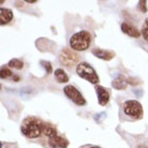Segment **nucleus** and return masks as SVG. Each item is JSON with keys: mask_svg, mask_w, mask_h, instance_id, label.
I'll return each instance as SVG.
<instances>
[{"mask_svg": "<svg viewBox=\"0 0 148 148\" xmlns=\"http://www.w3.org/2000/svg\"><path fill=\"white\" fill-rule=\"evenodd\" d=\"M91 44V36L88 31L82 30L70 38V47L74 51H86Z\"/></svg>", "mask_w": 148, "mask_h": 148, "instance_id": "f257e3e1", "label": "nucleus"}, {"mask_svg": "<svg viewBox=\"0 0 148 148\" xmlns=\"http://www.w3.org/2000/svg\"><path fill=\"white\" fill-rule=\"evenodd\" d=\"M42 128H43V123L38 121L36 119H27L24 121L21 131L23 132L24 135H26L29 138H37L42 134Z\"/></svg>", "mask_w": 148, "mask_h": 148, "instance_id": "f03ea898", "label": "nucleus"}, {"mask_svg": "<svg viewBox=\"0 0 148 148\" xmlns=\"http://www.w3.org/2000/svg\"><path fill=\"white\" fill-rule=\"evenodd\" d=\"M76 73L78 76L88 81L91 84H98L99 83V76L96 73V71L89 63L79 62L76 67Z\"/></svg>", "mask_w": 148, "mask_h": 148, "instance_id": "7ed1b4c3", "label": "nucleus"}, {"mask_svg": "<svg viewBox=\"0 0 148 148\" xmlns=\"http://www.w3.org/2000/svg\"><path fill=\"white\" fill-rule=\"evenodd\" d=\"M123 112L127 116L133 119H140L143 116V108L140 102L135 100H129L123 103Z\"/></svg>", "mask_w": 148, "mask_h": 148, "instance_id": "20e7f679", "label": "nucleus"}, {"mask_svg": "<svg viewBox=\"0 0 148 148\" xmlns=\"http://www.w3.org/2000/svg\"><path fill=\"white\" fill-rule=\"evenodd\" d=\"M60 62L66 67H73L79 61V55L77 53L71 51L70 48H64L59 56Z\"/></svg>", "mask_w": 148, "mask_h": 148, "instance_id": "39448f33", "label": "nucleus"}, {"mask_svg": "<svg viewBox=\"0 0 148 148\" xmlns=\"http://www.w3.org/2000/svg\"><path fill=\"white\" fill-rule=\"evenodd\" d=\"M63 92H64V95H66L72 102H74V103L79 105V106H83V105L86 104L85 98L83 97V95H82L74 86H72V85L66 86V87L63 88Z\"/></svg>", "mask_w": 148, "mask_h": 148, "instance_id": "423d86ee", "label": "nucleus"}, {"mask_svg": "<svg viewBox=\"0 0 148 148\" xmlns=\"http://www.w3.org/2000/svg\"><path fill=\"white\" fill-rule=\"evenodd\" d=\"M96 92L97 96H98L99 104L102 105V106H105L108 103V101H110V93H108V91L102 86H97Z\"/></svg>", "mask_w": 148, "mask_h": 148, "instance_id": "0eeeda50", "label": "nucleus"}, {"mask_svg": "<svg viewBox=\"0 0 148 148\" xmlns=\"http://www.w3.org/2000/svg\"><path fill=\"white\" fill-rule=\"evenodd\" d=\"M92 54L96 57L103 60H111L115 57V53L113 51H106V49H101V48H93Z\"/></svg>", "mask_w": 148, "mask_h": 148, "instance_id": "6e6552de", "label": "nucleus"}, {"mask_svg": "<svg viewBox=\"0 0 148 148\" xmlns=\"http://www.w3.org/2000/svg\"><path fill=\"white\" fill-rule=\"evenodd\" d=\"M48 145L52 148H67L68 145H69V142H68L66 138H63V137L57 135V136H55V137L49 138Z\"/></svg>", "mask_w": 148, "mask_h": 148, "instance_id": "1a4fd4ad", "label": "nucleus"}, {"mask_svg": "<svg viewBox=\"0 0 148 148\" xmlns=\"http://www.w3.org/2000/svg\"><path fill=\"white\" fill-rule=\"evenodd\" d=\"M121 30H122V32H125L126 34H128L129 37H132V38L141 37V32H140L135 27L132 26V25H130V24H128V23H122Z\"/></svg>", "mask_w": 148, "mask_h": 148, "instance_id": "9d476101", "label": "nucleus"}, {"mask_svg": "<svg viewBox=\"0 0 148 148\" xmlns=\"http://www.w3.org/2000/svg\"><path fill=\"white\" fill-rule=\"evenodd\" d=\"M13 18V13L10 9H4L1 8L0 9V21H1V25H7L11 22Z\"/></svg>", "mask_w": 148, "mask_h": 148, "instance_id": "9b49d317", "label": "nucleus"}, {"mask_svg": "<svg viewBox=\"0 0 148 148\" xmlns=\"http://www.w3.org/2000/svg\"><path fill=\"white\" fill-rule=\"evenodd\" d=\"M127 85H128V81H126L122 76H118L117 78H115L114 81L112 82V86L117 90H122L126 89Z\"/></svg>", "mask_w": 148, "mask_h": 148, "instance_id": "f8f14e48", "label": "nucleus"}, {"mask_svg": "<svg viewBox=\"0 0 148 148\" xmlns=\"http://www.w3.org/2000/svg\"><path fill=\"white\" fill-rule=\"evenodd\" d=\"M42 133L44 134L45 136L49 137V138L57 136V131H56V129L55 128H53V127L51 126V125H48V123H43Z\"/></svg>", "mask_w": 148, "mask_h": 148, "instance_id": "ddd939ff", "label": "nucleus"}, {"mask_svg": "<svg viewBox=\"0 0 148 148\" xmlns=\"http://www.w3.org/2000/svg\"><path fill=\"white\" fill-rule=\"evenodd\" d=\"M55 77L59 83H68L69 82V76L62 69H57L55 70Z\"/></svg>", "mask_w": 148, "mask_h": 148, "instance_id": "4468645a", "label": "nucleus"}, {"mask_svg": "<svg viewBox=\"0 0 148 148\" xmlns=\"http://www.w3.org/2000/svg\"><path fill=\"white\" fill-rule=\"evenodd\" d=\"M9 67L11 68H14V69H16V70H21V69H23V67H24V63H23L22 60L19 59H12L9 61Z\"/></svg>", "mask_w": 148, "mask_h": 148, "instance_id": "2eb2a0df", "label": "nucleus"}, {"mask_svg": "<svg viewBox=\"0 0 148 148\" xmlns=\"http://www.w3.org/2000/svg\"><path fill=\"white\" fill-rule=\"evenodd\" d=\"M13 76V73H12V71L10 69H8V68H1V72H0V77L1 78H9Z\"/></svg>", "mask_w": 148, "mask_h": 148, "instance_id": "dca6fc26", "label": "nucleus"}, {"mask_svg": "<svg viewBox=\"0 0 148 148\" xmlns=\"http://www.w3.org/2000/svg\"><path fill=\"white\" fill-rule=\"evenodd\" d=\"M142 36L145 39V41L148 42V18L145 19L143 27H142Z\"/></svg>", "mask_w": 148, "mask_h": 148, "instance_id": "f3484780", "label": "nucleus"}, {"mask_svg": "<svg viewBox=\"0 0 148 148\" xmlns=\"http://www.w3.org/2000/svg\"><path fill=\"white\" fill-rule=\"evenodd\" d=\"M41 64L44 67V69L46 70V72H47V73H52V72H53L52 64H51L49 62H47V61H43V60H42V61H41Z\"/></svg>", "mask_w": 148, "mask_h": 148, "instance_id": "a211bd4d", "label": "nucleus"}, {"mask_svg": "<svg viewBox=\"0 0 148 148\" xmlns=\"http://www.w3.org/2000/svg\"><path fill=\"white\" fill-rule=\"evenodd\" d=\"M140 9H141L142 11L146 13L147 12V8H146V1L143 0V1H140Z\"/></svg>", "mask_w": 148, "mask_h": 148, "instance_id": "6ab92c4d", "label": "nucleus"}, {"mask_svg": "<svg viewBox=\"0 0 148 148\" xmlns=\"http://www.w3.org/2000/svg\"><path fill=\"white\" fill-rule=\"evenodd\" d=\"M13 77H14V81L15 82H18L19 81V77L17 76V75H13Z\"/></svg>", "mask_w": 148, "mask_h": 148, "instance_id": "aec40b11", "label": "nucleus"}, {"mask_svg": "<svg viewBox=\"0 0 148 148\" xmlns=\"http://www.w3.org/2000/svg\"><path fill=\"white\" fill-rule=\"evenodd\" d=\"M26 2H28V3H34V2H37V0H32V1H31V0H26Z\"/></svg>", "mask_w": 148, "mask_h": 148, "instance_id": "412c9836", "label": "nucleus"}, {"mask_svg": "<svg viewBox=\"0 0 148 148\" xmlns=\"http://www.w3.org/2000/svg\"><path fill=\"white\" fill-rule=\"evenodd\" d=\"M136 148H144V146H143V145H141V146H137Z\"/></svg>", "mask_w": 148, "mask_h": 148, "instance_id": "4be33fe9", "label": "nucleus"}, {"mask_svg": "<svg viewBox=\"0 0 148 148\" xmlns=\"http://www.w3.org/2000/svg\"><path fill=\"white\" fill-rule=\"evenodd\" d=\"M90 148H99V147H90Z\"/></svg>", "mask_w": 148, "mask_h": 148, "instance_id": "5701e85b", "label": "nucleus"}]
</instances>
